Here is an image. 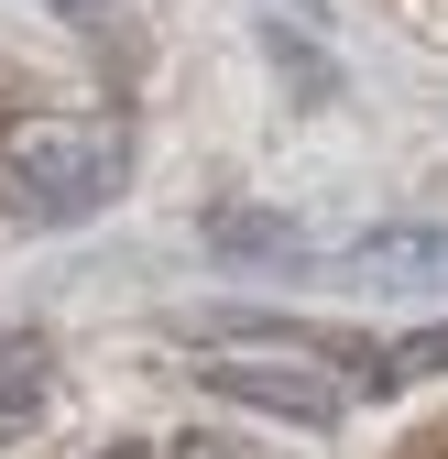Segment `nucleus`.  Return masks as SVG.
I'll return each mask as SVG.
<instances>
[{
  "mask_svg": "<svg viewBox=\"0 0 448 459\" xmlns=\"http://www.w3.org/2000/svg\"><path fill=\"white\" fill-rule=\"evenodd\" d=\"M132 176V143L99 121V109H22L12 132H0V208L12 219H88L109 208Z\"/></svg>",
  "mask_w": 448,
  "mask_h": 459,
  "instance_id": "obj_1",
  "label": "nucleus"
},
{
  "mask_svg": "<svg viewBox=\"0 0 448 459\" xmlns=\"http://www.w3.org/2000/svg\"><path fill=\"white\" fill-rule=\"evenodd\" d=\"M197 383L219 394V405H252V416H285V427H340L350 394H372L361 361H340L328 339H296V328L208 339V351H197Z\"/></svg>",
  "mask_w": 448,
  "mask_h": 459,
  "instance_id": "obj_2",
  "label": "nucleus"
},
{
  "mask_svg": "<svg viewBox=\"0 0 448 459\" xmlns=\"http://www.w3.org/2000/svg\"><path fill=\"white\" fill-rule=\"evenodd\" d=\"M328 284H361V296H426V284H448V230H361L350 252H328Z\"/></svg>",
  "mask_w": 448,
  "mask_h": 459,
  "instance_id": "obj_3",
  "label": "nucleus"
},
{
  "mask_svg": "<svg viewBox=\"0 0 448 459\" xmlns=\"http://www.w3.org/2000/svg\"><path fill=\"white\" fill-rule=\"evenodd\" d=\"M55 394V351L44 339H0V437H22Z\"/></svg>",
  "mask_w": 448,
  "mask_h": 459,
  "instance_id": "obj_4",
  "label": "nucleus"
},
{
  "mask_svg": "<svg viewBox=\"0 0 448 459\" xmlns=\"http://www.w3.org/2000/svg\"><path fill=\"white\" fill-rule=\"evenodd\" d=\"M361 372H372V394H394V383H426V372H448V317H437V328H405L394 351H372Z\"/></svg>",
  "mask_w": 448,
  "mask_h": 459,
  "instance_id": "obj_5",
  "label": "nucleus"
},
{
  "mask_svg": "<svg viewBox=\"0 0 448 459\" xmlns=\"http://www.w3.org/2000/svg\"><path fill=\"white\" fill-rule=\"evenodd\" d=\"M176 459H263V448H241V437H186Z\"/></svg>",
  "mask_w": 448,
  "mask_h": 459,
  "instance_id": "obj_6",
  "label": "nucleus"
},
{
  "mask_svg": "<svg viewBox=\"0 0 448 459\" xmlns=\"http://www.w3.org/2000/svg\"><path fill=\"white\" fill-rule=\"evenodd\" d=\"M99 459H153V448H99Z\"/></svg>",
  "mask_w": 448,
  "mask_h": 459,
  "instance_id": "obj_7",
  "label": "nucleus"
},
{
  "mask_svg": "<svg viewBox=\"0 0 448 459\" xmlns=\"http://www.w3.org/2000/svg\"><path fill=\"white\" fill-rule=\"evenodd\" d=\"M55 12H88V0H55Z\"/></svg>",
  "mask_w": 448,
  "mask_h": 459,
  "instance_id": "obj_8",
  "label": "nucleus"
}]
</instances>
